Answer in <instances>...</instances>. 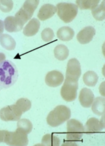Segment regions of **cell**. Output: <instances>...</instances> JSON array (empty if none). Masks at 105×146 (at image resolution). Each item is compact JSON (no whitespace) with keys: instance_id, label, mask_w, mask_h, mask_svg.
<instances>
[{"instance_id":"6","label":"cell","mask_w":105,"mask_h":146,"mask_svg":"<svg viewBox=\"0 0 105 146\" xmlns=\"http://www.w3.org/2000/svg\"><path fill=\"white\" fill-rule=\"evenodd\" d=\"M3 142L9 145L12 146L28 145V134L18 129H17L14 132H9L6 130Z\"/></svg>"},{"instance_id":"28","label":"cell","mask_w":105,"mask_h":146,"mask_svg":"<svg viewBox=\"0 0 105 146\" xmlns=\"http://www.w3.org/2000/svg\"><path fill=\"white\" fill-rule=\"evenodd\" d=\"M54 37V33L51 28H45L41 32V38L45 42L51 41Z\"/></svg>"},{"instance_id":"11","label":"cell","mask_w":105,"mask_h":146,"mask_svg":"<svg viewBox=\"0 0 105 146\" xmlns=\"http://www.w3.org/2000/svg\"><path fill=\"white\" fill-rule=\"evenodd\" d=\"M104 128V123L103 117L102 120L99 121V119L95 117H91L89 119L85 125L84 130L87 134H92L95 132L101 131Z\"/></svg>"},{"instance_id":"9","label":"cell","mask_w":105,"mask_h":146,"mask_svg":"<svg viewBox=\"0 0 105 146\" xmlns=\"http://www.w3.org/2000/svg\"><path fill=\"white\" fill-rule=\"evenodd\" d=\"M81 74H82V70H81L79 61L74 58L69 60L67 65L66 78L65 79L78 82Z\"/></svg>"},{"instance_id":"25","label":"cell","mask_w":105,"mask_h":146,"mask_svg":"<svg viewBox=\"0 0 105 146\" xmlns=\"http://www.w3.org/2000/svg\"><path fill=\"white\" fill-rule=\"evenodd\" d=\"M17 129L21 130L27 134H30L32 131L33 125L32 123L27 119H19L17 123Z\"/></svg>"},{"instance_id":"14","label":"cell","mask_w":105,"mask_h":146,"mask_svg":"<svg viewBox=\"0 0 105 146\" xmlns=\"http://www.w3.org/2000/svg\"><path fill=\"white\" fill-rule=\"evenodd\" d=\"M4 28L7 32L12 33L18 32L22 30L23 25L18 22L15 17L9 16L5 18L3 21Z\"/></svg>"},{"instance_id":"13","label":"cell","mask_w":105,"mask_h":146,"mask_svg":"<svg viewBox=\"0 0 105 146\" xmlns=\"http://www.w3.org/2000/svg\"><path fill=\"white\" fill-rule=\"evenodd\" d=\"M78 99L82 107L88 108L92 105L95 96L90 89L87 88H83L80 90Z\"/></svg>"},{"instance_id":"15","label":"cell","mask_w":105,"mask_h":146,"mask_svg":"<svg viewBox=\"0 0 105 146\" xmlns=\"http://www.w3.org/2000/svg\"><path fill=\"white\" fill-rule=\"evenodd\" d=\"M57 12L56 7L52 4L47 3L41 7L37 15L40 21H45L52 17Z\"/></svg>"},{"instance_id":"26","label":"cell","mask_w":105,"mask_h":146,"mask_svg":"<svg viewBox=\"0 0 105 146\" xmlns=\"http://www.w3.org/2000/svg\"><path fill=\"white\" fill-rule=\"evenodd\" d=\"M15 105L17 106V108L23 113L29 111L32 108V102L30 100L25 98H20L15 103Z\"/></svg>"},{"instance_id":"30","label":"cell","mask_w":105,"mask_h":146,"mask_svg":"<svg viewBox=\"0 0 105 146\" xmlns=\"http://www.w3.org/2000/svg\"><path fill=\"white\" fill-rule=\"evenodd\" d=\"M3 30H4V23H3V21H1V20H0V35L3 34Z\"/></svg>"},{"instance_id":"24","label":"cell","mask_w":105,"mask_h":146,"mask_svg":"<svg viewBox=\"0 0 105 146\" xmlns=\"http://www.w3.org/2000/svg\"><path fill=\"white\" fill-rule=\"evenodd\" d=\"M43 145L48 146H59L60 145V140L54 134H45L42 138Z\"/></svg>"},{"instance_id":"17","label":"cell","mask_w":105,"mask_h":146,"mask_svg":"<svg viewBox=\"0 0 105 146\" xmlns=\"http://www.w3.org/2000/svg\"><path fill=\"white\" fill-rule=\"evenodd\" d=\"M91 110L93 113L97 115H103L105 111V99L103 97H97L94 99Z\"/></svg>"},{"instance_id":"29","label":"cell","mask_w":105,"mask_h":146,"mask_svg":"<svg viewBox=\"0 0 105 146\" xmlns=\"http://www.w3.org/2000/svg\"><path fill=\"white\" fill-rule=\"evenodd\" d=\"M6 130H0V143L3 142L4 141V138H5Z\"/></svg>"},{"instance_id":"31","label":"cell","mask_w":105,"mask_h":146,"mask_svg":"<svg viewBox=\"0 0 105 146\" xmlns=\"http://www.w3.org/2000/svg\"><path fill=\"white\" fill-rule=\"evenodd\" d=\"M5 59V55L3 53L0 52V63H1L2 62H3Z\"/></svg>"},{"instance_id":"21","label":"cell","mask_w":105,"mask_h":146,"mask_svg":"<svg viewBox=\"0 0 105 146\" xmlns=\"http://www.w3.org/2000/svg\"><path fill=\"white\" fill-rule=\"evenodd\" d=\"M99 77L95 72L88 71L83 76V81L84 84L88 87H95L97 83Z\"/></svg>"},{"instance_id":"12","label":"cell","mask_w":105,"mask_h":146,"mask_svg":"<svg viewBox=\"0 0 105 146\" xmlns=\"http://www.w3.org/2000/svg\"><path fill=\"white\" fill-rule=\"evenodd\" d=\"M95 35V28L92 26H87L78 32V34L76 35V38L80 43L84 45V44H87L92 41Z\"/></svg>"},{"instance_id":"8","label":"cell","mask_w":105,"mask_h":146,"mask_svg":"<svg viewBox=\"0 0 105 146\" xmlns=\"http://www.w3.org/2000/svg\"><path fill=\"white\" fill-rule=\"evenodd\" d=\"M23 113L20 110L17 106L14 104L7 106L0 110V119L2 121H16L20 119Z\"/></svg>"},{"instance_id":"2","label":"cell","mask_w":105,"mask_h":146,"mask_svg":"<svg viewBox=\"0 0 105 146\" xmlns=\"http://www.w3.org/2000/svg\"><path fill=\"white\" fill-rule=\"evenodd\" d=\"M71 116V110L68 107L63 105L58 106L48 115L47 122L50 127H57L68 121Z\"/></svg>"},{"instance_id":"22","label":"cell","mask_w":105,"mask_h":146,"mask_svg":"<svg viewBox=\"0 0 105 146\" xmlns=\"http://www.w3.org/2000/svg\"><path fill=\"white\" fill-rule=\"evenodd\" d=\"M100 1L99 0H77L76 1V5L80 9H93L97 7Z\"/></svg>"},{"instance_id":"4","label":"cell","mask_w":105,"mask_h":146,"mask_svg":"<svg viewBox=\"0 0 105 146\" xmlns=\"http://www.w3.org/2000/svg\"><path fill=\"white\" fill-rule=\"evenodd\" d=\"M57 13L65 23H69L75 19L78 12L76 5L71 3H60L56 5Z\"/></svg>"},{"instance_id":"20","label":"cell","mask_w":105,"mask_h":146,"mask_svg":"<svg viewBox=\"0 0 105 146\" xmlns=\"http://www.w3.org/2000/svg\"><path fill=\"white\" fill-rule=\"evenodd\" d=\"M54 56L58 60L63 61L68 58L69 55V48L64 45H58L54 48Z\"/></svg>"},{"instance_id":"10","label":"cell","mask_w":105,"mask_h":146,"mask_svg":"<svg viewBox=\"0 0 105 146\" xmlns=\"http://www.w3.org/2000/svg\"><path fill=\"white\" fill-rule=\"evenodd\" d=\"M64 80L63 74L57 70L48 72L45 77V83L50 87H57L60 86Z\"/></svg>"},{"instance_id":"3","label":"cell","mask_w":105,"mask_h":146,"mask_svg":"<svg viewBox=\"0 0 105 146\" xmlns=\"http://www.w3.org/2000/svg\"><path fill=\"white\" fill-rule=\"evenodd\" d=\"M39 0H27L23 4V6L15 15V18L20 24H24L31 20L35 11L38 7Z\"/></svg>"},{"instance_id":"23","label":"cell","mask_w":105,"mask_h":146,"mask_svg":"<svg viewBox=\"0 0 105 146\" xmlns=\"http://www.w3.org/2000/svg\"><path fill=\"white\" fill-rule=\"evenodd\" d=\"M91 13H92L94 19L99 21H104L105 19V7L104 1H102L100 5H98L95 8L91 9Z\"/></svg>"},{"instance_id":"18","label":"cell","mask_w":105,"mask_h":146,"mask_svg":"<svg viewBox=\"0 0 105 146\" xmlns=\"http://www.w3.org/2000/svg\"><path fill=\"white\" fill-rule=\"evenodd\" d=\"M74 35V30L69 26H63L57 32L58 39L63 41H69L73 38Z\"/></svg>"},{"instance_id":"27","label":"cell","mask_w":105,"mask_h":146,"mask_svg":"<svg viewBox=\"0 0 105 146\" xmlns=\"http://www.w3.org/2000/svg\"><path fill=\"white\" fill-rule=\"evenodd\" d=\"M13 5L11 0H0V10L3 13H9L12 9Z\"/></svg>"},{"instance_id":"16","label":"cell","mask_w":105,"mask_h":146,"mask_svg":"<svg viewBox=\"0 0 105 146\" xmlns=\"http://www.w3.org/2000/svg\"><path fill=\"white\" fill-rule=\"evenodd\" d=\"M40 21L37 19H32L29 21L23 30V34L27 37H32L38 33L40 28Z\"/></svg>"},{"instance_id":"1","label":"cell","mask_w":105,"mask_h":146,"mask_svg":"<svg viewBox=\"0 0 105 146\" xmlns=\"http://www.w3.org/2000/svg\"><path fill=\"white\" fill-rule=\"evenodd\" d=\"M18 78V71L12 62L5 60L0 63V83L2 87L8 88L12 87Z\"/></svg>"},{"instance_id":"5","label":"cell","mask_w":105,"mask_h":146,"mask_svg":"<svg viewBox=\"0 0 105 146\" xmlns=\"http://www.w3.org/2000/svg\"><path fill=\"white\" fill-rule=\"evenodd\" d=\"M85 132L84 127L79 121L69 119L67 122V140L70 141H77L82 140Z\"/></svg>"},{"instance_id":"7","label":"cell","mask_w":105,"mask_h":146,"mask_svg":"<svg viewBox=\"0 0 105 146\" xmlns=\"http://www.w3.org/2000/svg\"><path fill=\"white\" fill-rule=\"evenodd\" d=\"M78 88V82L65 79L63 85L61 88V96L66 102H73L77 96V90Z\"/></svg>"},{"instance_id":"19","label":"cell","mask_w":105,"mask_h":146,"mask_svg":"<svg viewBox=\"0 0 105 146\" xmlns=\"http://www.w3.org/2000/svg\"><path fill=\"white\" fill-rule=\"evenodd\" d=\"M0 44L2 47L7 50H14L16 45L14 39L8 34L0 35Z\"/></svg>"},{"instance_id":"32","label":"cell","mask_w":105,"mask_h":146,"mask_svg":"<svg viewBox=\"0 0 105 146\" xmlns=\"http://www.w3.org/2000/svg\"><path fill=\"white\" fill-rule=\"evenodd\" d=\"M2 88H3V87H2L1 83H0V91H1V90L2 89Z\"/></svg>"}]
</instances>
